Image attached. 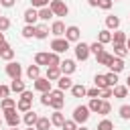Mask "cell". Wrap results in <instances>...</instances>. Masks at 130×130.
Here are the masks:
<instances>
[{"label": "cell", "instance_id": "obj_1", "mask_svg": "<svg viewBox=\"0 0 130 130\" xmlns=\"http://www.w3.org/2000/svg\"><path fill=\"white\" fill-rule=\"evenodd\" d=\"M16 110H18V112H28V110H32V91L24 89V91L20 93V100L16 102Z\"/></svg>", "mask_w": 130, "mask_h": 130}, {"label": "cell", "instance_id": "obj_2", "mask_svg": "<svg viewBox=\"0 0 130 130\" xmlns=\"http://www.w3.org/2000/svg\"><path fill=\"white\" fill-rule=\"evenodd\" d=\"M89 114H91V112H89V108L81 104V106H77V108L73 110V120H75L77 124H85V122L89 120Z\"/></svg>", "mask_w": 130, "mask_h": 130}, {"label": "cell", "instance_id": "obj_3", "mask_svg": "<svg viewBox=\"0 0 130 130\" xmlns=\"http://www.w3.org/2000/svg\"><path fill=\"white\" fill-rule=\"evenodd\" d=\"M49 8L53 10L55 16H67V14H69V6H67L63 0H51V2H49Z\"/></svg>", "mask_w": 130, "mask_h": 130}, {"label": "cell", "instance_id": "obj_4", "mask_svg": "<svg viewBox=\"0 0 130 130\" xmlns=\"http://www.w3.org/2000/svg\"><path fill=\"white\" fill-rule=\"evenodd\" d=\"M51 49L61 55V53H65V51L69 49V41H67L65 37H55V39L51 41Z\"/></svg>", "mask_w": 130, "mask_h": 130}, {"label": "cell", "instance_id": "obj_5", "mask_svg": "<svg viewBox=\"0 0 130 130\" xmlns=\"http://www.w3.org/2000/svg\"><path fill=\"white\" fill-rule=\"evenodd\" d=\"M73 51H75V59H77V61H85V59L91 55L89 45H87V43H81V41L75 45V49H73Z\"/></svg>", "mask_w": 130, "mask_h": 130}, {"label": "cell", "instance_id": "obj_6", "mask_svg": "<svg viewBox=\"0 0 130 130\" xmlns=\"http://www.w3.org/2000/svg\"><path fill=\"white\" fill-rule=\"evenodd\" d=\"M63 104H65L63 89H51V108H53V110H61Z\"/></svg>", "mask_w": 130, "mask_h": 130}, {"label": "cell", "instance_id": "obj_7", "mask_svg": "<svg viewBox=\"0 0 130 130\" xmlns=\"http://www.w3.org/2000/svg\"><path fill=\"white\" fill-rule=\"evenodd\" d=\"M6 75H8L10 79H18V77L22 75V65L16 63V61H8V65H6Z\"/></svg>", "mask_w": 130, "mask_h": 130}, {"label": "cell", "instance_id": "obj_8", "mask_svg": "<svg viewBox=\"0 0 130 130\" xmlns=\"http://www.w3.org/2000/svg\"><path fill=\"white\" fill-rule=\"evenodd\" d=\"M4 122H6L10 128H14V126H18V124H20V116L16 114V108L4 110Z\"/></svg>", "mask_w": 130, "mask_h": 130}, {"label": "cell", "instance_id": "obj_9", "mask_svg": "<svg viewBox=\"0 0 130 130\" xmlns=\"http://www.w3.org/2000/svg\"><path fill=\"white\" fill-rule=\"evenodd\" d=\"M65 39H67L69 43H79V39H81V30H79V26H75V24L67 26V28H65Z\"/></svg>", "mask_w": 130, "mask_h": 130}, {"label": "cell", "instance_id": "obj_10", "mask_svg": "<svg viewBox=\"0 0 130 130\" xmlns=\"http://www.w3.org/2000/svg\"><path fill=\"white\" fill-rule=\"evenodd\" d=\"M22 18H24L26 24H37V20H39V8H35V6L26 8L24 14H22Z\"/></svg>", "mask_w": 130, "mask_h": 130}, {"label": "cell", "instance_id": "obj_11", "mask_svg": "<svg viewBox=\"0 0 130 130\" xmlns=\"http://www.w3.org/2000/svg\"><path fill=\"white\" fill-rule=\"evenodd\" d=\"M59 69H61V73H63V75H71V73H75L77 65H75V61H73V59H63V61H61V65H59Z\"/></svg>", "mask_w": 130, "mask_h": 130}, {"label": "cell", "instance_id": "obj_12", "mask_svg": "<svg viewBox=\"0 0 130 130\" xmlns=\"http://www.w3.org/2000/svg\"><path fill=\"white\" fill-rule=\"evenodd\" d=\"M32 85H35V89H37V91H41V93H47V91H51V81H49L47 77H37Z\"/></svg>", "mask_w": 130, "mask_h": 130}, {"label": "cell", "instance_id": "obj_13", "mask_svg": "<svg viewBox=\"0 0 130 130\" xmlns=\"http://www.w3.org/2000/svg\"><path fill=\"white\" fill-rule=\"evenodd\" d=\"M0 59H4V61H12V59H14V49H12L8 43L0 45Z\"/></svg>", "mask_w": 130, "mask_h": 130}, {"label": "cell", "instance_id": "obj_14", "mask_svg": "<svg viewBox=\"0 0 130 130\" xmlns=\"http://www.w3.org/2000/svg\"><path fill=\"white\" fill-rule=\"evenodd\" d=\"M47 37H49V26L47 24H35V39L45 41Z\"/></svg>", "mask_w": 130, "mask_h": 130}, {"label": "cell", "instance_id": "obj_15", "mask_svg": "<svg viewBox=\"0 0 130 130\" xmlns=\"http://www.w3.org/2000/svg\"><path fill=\"white\" fill-rule=\"evenodd\" d=\"M108 67H110V71H114V73H120V71H124L126 63H124V59H122V57H114V59H112V63H110Z\"/></svg>", "mask_w": 130, "mask_h": 130}, {"label": "cell", "instance_id": "obj_16", "mask_svg": "<svg viewBox=\"0 0 130 130\" xmlns=\"http://www.w3.org/2000/svg\"><path fill=\"white\" fill-rule=\"evenodd\" d=\"M65 24L61 22V20H55L53 24H51V35H55V37H65Z\"/></svg>", "mask_w": 130, "mask_h": 130}, {"label": "cell", "instance_id": "obj_17", "mask_svg": "<svg viewBox=\"0 0 130 130\" xmlns=\"http://www.w3.org/2000/svg\"><path fill=\"white\" fill-rule=\"evenodd\" d=\"M112 59H114V55H112V53H108L106 49H104V51H102L100 55H95V61H98L100 65H106V67H108V65L112 63Z\"/></svg>", "mask_w": 130, "mask_h": 130}, {"label": "cell", "instance_id": "obj_18", "mask_svg": "<svg viewBox=\"0 0 130 130\" xmlns=\"http://www.w3.org/2000/svg\"><path fill=\"white\" fill-rule=\"evenodd\" d=\"M57 85H59V89H71L73 87V79L69 77V75H61L59 79H57Z\"/></svg>", "mask_w": 130, "mask_h": 130}, {"label": "cell", "instance_id": "obj_19", "mask_svg": "<svg viewBox=\"0 0 130 130\" xmlns=\"http://www.w3.org/2000/svg\"><path fill=\"white\" fill-rule=\"evenodd\" d=\"M71 95H73V98H83V95H87V87H85L83 83H73Z\"/></svg>", "mask_w": 130, "mask_h": 130}, {"label": "cell", "instance_id": "obj_20", "mask_svg": "<svg viewBox=\"0 0 130 130\" xmlns=\"http://www.w3.org/2000/svg\"><path fill=\"white\" fill-rule=\"evenodd\" d=\"M51 126H53V122H51V118H47V116H39V120H37V124H35L37 130H49Z\"/></svg>", "mask_w": 130, "mask_h": 130}, {"label": "cell", "instance_id": "obj_21", "mask_svg": "<svg viewBox=\"0 0 130 130\" xmlns=\"http://www.w3.org/2000/svg\"><path fill=\"white\" fill-rule=\"evenodd\" d=\"M98 41H100L102 45L112 43V30H110V28H102V30L98 32Z\"/></svg>", "mask_w": 130, "mask_h": 130}, {"label": "cell", "instance_id": "obj_22", "mask_svg": "<svg viewBox=\"0 0 130 130\" xmlns=\"http://www.w3.org/2000/svg\"><path fill=\"white\" fill-rule=\"evenodd\" d=\"M24 89H26V85H24V81H22L20 77L10 81V91H14V93H22Z\"/></svg>", "mask_w": 130, "mask_h": 130}, {"label": "cell", "instance_id": "obj_23", "mask_svg": "<svg viewBox=\"0 0 130 130\" xmlns=\"http://www.w3.org/2000/svg\"><path fill=\"white\" fill-rule=\"evenodd\" d=\"M112 91H114V98H118V100H124L126 95H128V85H114L112 87Z\"/></svg>", "mask_w": 130, "mask_h": 130}, {"label": "cell", "instance_id": "obj_24", "mask_svg": "<svg viewBox=\"0 0 130 130\" xmlns=\"http://www.w3.org/2000/svg\"><path fill=\"white\" fill-rule=\"evenodd\" d=\"M22 120H24L26 126H35L37 120H39V114H37L35 110H28V112H24V118H22Z\"/></svg>", "mask_w": 130, "mask_h": 130}, {"label": "cell", "instance_id": "obj_25", "mask_svg": "<svg viewBox=\"0 0 130 130\" xmlns=\"http://www.w3.org/2000/svg\"><path fill=\"white\" fill-rule=\"evenodd\" d=\"M51 122H53V126H63V122H65V114L61 112V110H55L53 114H51Z\"/></svg>", "mask_w": 130, "mask_h": 130}, {"label": "cell", "instance_id": "obj_26", "mask_svg": "<svg viewBox=\"0 0 130 130\" xmlns=\"http://www.w3.org/2000/svg\"><path fill=\"white\" fill-rule=\"evenodd\" d=\"M61 75H63V73H61L59 67H47V75H45V77H47L49 81H57Z\"/></svg>", "mask_w": 130, "mask_h": 130}, {"label": "cell", "instance_id": "obj_27", "mask_svg": "<svg viewBox=\"0 0 130 130\" xmlns=\"http://www.w3.org/2000/svg\"><path fill=\"white\" fill-rule=\"evenodd\" d=\"M106 28L118 30V28H120V18H118V16H106Z\"/></svg>", "mask_w": 130, "mask_h": 130}, {"label": "cell", "instance_id": "obj_28", "mask_svg": "<svg viewBox=\"0 0 130 130\" xmlns=\"http://www.w3.org/2000/svg\"><path fill=\"white\" fill-rule=\"evenodd\" d=\"M26 77L32 79V81H35L37 77H41V67H39L37 63H35V65H28V69H26Z\"/></svg>", "mask_w": 130, "mask_h": 130}, {"label": "cell", "instance_id": "obj_29", "mask_svg": "<svg viewBox=\"0 0 130 130\" xmlns=\"http://www.w3.org/2000/svg\"><path fill=\"white\" fill-rule=\"evenodd\" d=\"M89 112L93 114H100V108H102V98H89V104H87Z\"/></svg>", "mask_w": 130, "mask_h": 130}, {"label": "cell", "instance_id": "obj_30", "mask_svg": "<svg viewBox=\"0 0 130 130\" xmlns=\"http://www.w3.org/2000/svg\"><path fill=\"white\" fill-rule=\"evenodd\" d=\"M126 39H128V35L124 30H114V35H112V43H118V45H124Z\"/></svg>", "mask_w": 130, "mask_h": 130}, {"label": "cell", "instance_id": "obj_31", "mask_svg": "<svg viewBox=\"0 0 130 130\" xmlns=\"http://www.w3.org/2000/svg\"><path fill=\"white\" fill-rule=\"evenodd\" d=\"M128 55V47H126V43L124 45H118V43H114V57H126Z\"/></svg>", "mask_w": 130, "mask_h": 130}, {"label": "cell", "instance_id": "obj_32", "mask_svg": "<svg viewBox=\"0 0 130 130\" xmlns=\"http://www.w3.org/2000/svg\"><path fill=\"white\" fill-rule=\"evenodd\" d=\"M35 63H37L39 67H41V65H47V67H49V53H43V51L37 53V55H35Z\"/></svg>", "mask_w": 130, "mask_h": 130}, {"label": "cell", "instance_id": "obj_33", "mask_svg": "<svg viewBox=\"0 0 130 130\" xmlns=\"http://www.w3.org/2000/svg\"><path fill=\"white\" fill-rule=\"evenodd\" d=\"M51 16H55V14H53V10H51L49 6H45V8H39V20H43V22H45V20H49Z\"/></svg>", "mask_w": 130, "mask_h": 130}, {"label": "cell", "instance_id": "obj_34", "mask_svg": "<svg viewBox=\"0 0 130 130\" xmlns=\"http://www.w3.org/2000/svg\"><path fill=\"white\" fill-rule=\"evenodd\" d=\"M0 106H2V110H10V108H16V100L14 98H2V102H0Z\"/></svg>", "mask_w": 130, "mask_h": 130}, {"label": "cell", "instance_id": "obj_35", "mask_svg": "<svg viewBox=\"0 0 130 130\" xmlns=\"http://www.w3.org/2000/svg\"><path fill=\"white\" fill-rule=\"evenodd\" d=\"M93 83H95V87H100V89H104V87H110V85H108V79H106V75H95V77H93Z\"/></svg>", "mask_w": 130, "mask_h": 130}, {"label": "cell", "instance_id": "obj_36", "mask_svg": "<svg viewBox=\"0 0 130 130\" xmlns=\"http://www.w3.org/2000/svg\"><path fill=\"white\" fill-rule=\"evenodd\" d=\"M61 65V59H59V53H49V67H59Z\"/></svg>", "mask_w": 130, "mask_h": 130}, {"label": "cell", "instance_id": "obj_37", "mask_svg": "<svg viewBox=\"0 0 130 130\" xmlns=\"http://www.w3.org/2000/svg\"><path fill=\"white\" fill-rule=\"evenodd\" d=\"M95 130H114V122L112 120H108V118H104L100 124H98V128Z\"/></svg>", "mask_w": 130, "mask_h": 130}, {"label": "cell", "instance_id": "obj_38", "mask_svg": "<svg viewBox=\"0 0 130 130\" xmlns=\"http://www.w3.org/2000/svg\"><path fill=\"white\" fill-rule=\"evenodd\" d=\"M118 114H120V118H122V120H130V106H128V104H124V106H120V110H118Z\"/></svg>", "mask_w": 130, "mask_h": 130}, {"label": "cell", "instance_id": "obj_39", "mask_svg": "<svg viewBox=\"0 0 130 130\" xmlns=\"http://www.w3.org/2000/svg\"><path fill=\"white\" fill-rule=\"evenodd\" d=\"M22 37H24V39H32V37H35V24H26V26L22 28Z\"/></svg>", "mask_w": 130, "mask_h": 130}, {"label": "cell", "instance_id": "obj_40", "mask_svg": "<svg viewBox=\"0 0 130 130\" xmlns=\"http://www.w3.org/2000/svg\"><path fill=\"white\" fill-rule=\"evenodd\" d=\"M106 79H108V85H110V87H114V85H118V73H114V71H110V73H106Z\"/></svg>", "mask_w": 130, "mask_h": 130}, {"label": "cell", "instance_id": "obj_41", "mask_svg": "<svg viewBox=\"0 0 130 130\" xmlns=\"http://www.w3.org/2000/svg\"><path fill=\"white\" fill-rule=\"evenodd\" d=\"M89 51H91L93 55H100V53L104 51V45H102L100 41H95V43H91V45H89Z\"/></svg>", "mask_w": 130, "mask_h": 130}, {"label": "cell", "instance_id": "obj_42", "mask_svg": "<svg viewBox=\"0 0 130 130\" xmlns=\"http://www.w3.org/2000/svg\"><path fill=\"white\" fill-rule=\"evenodd\" d=\"M112 112V106H110V102L108 100H102V108H100V114L102 116H108Z\"/></svg>", "mask_w": 130, "mask_h": 130}, {"label": "cell", "instance_id": "obj_43", "mask_svg": "<svg viewBox=\"0 0 130 130\" xmlns=\"http://www.w3.org/2000/svg\"><path fill=\"white\" fill-rule=\"evenodd\" d=\"M77 126H79V124H77V122L71 118V120H65L61 128H63V130H77Z\"/></svg>", "mask_w": 130, "mask_h": 130}, {"label": "cell", "instance_id": "obj_44", "mask_svg": "<svg viewBox=\"0 0 130 130\" xmlns=\"http://www.w3.org/2000/svg\"><path fill=\"white\" fill-rule=\"evenodd\" d=\"M10 28V20H8V16H0V30L4 32V30H8Z\"/></svg>", "mask_w": 130, "mask_h": 130}, {"label": "cell", "instance_id": "obj_45", "mask_svg": "<svg viewBox=\"0 0 130 130\" xmlns=\"http://www.w3.org/2000/svg\"><path fill=\"white\" fill-rule=\"evenodd\" d=\"M112 95H114L112 87H104V89L100 91V98H102V100H108V98H112Z\"/></svg>", "mask_w": 130, "mask_h": 130}, {"label": "cell", "instance_id": "obj_46", "mask_svg": "<svg viewBox=\"0 0 130 130\" xmlns=\"http://www.w3.org/2000/svg\"><path fill=\"white\" fill-rule=\"evenodd\" d=\"M112 4H114V0H100L98 8H102V10H110V8H112Z\"/></svg>", "mask_w": 130, "mask_h": 130}, {"label": "cell", "instance_id": "obj_47", "mask_svg": "<svg viewBox=\"0 0 130 130\" xmlns=\"http://www.w3.org/2000/svg\"><path fill=\"white\" fill-rule=\"evenodd\" d=\"M41 104L43 106H51V91H47V93L41 95Z\"/></svg>", "mask_w": 130, "mask_h": 130}, {"label": "cell", "instance_id": "obj_48", "mask_svg": "<svg viewBox=\"0 0 130 130\" xmlns=\"http://www.w3.org/2000/svg\"><path fill=\"white\" fill-rule=\"evenodd\" d=\"M10 95V85H2L0 83V98H8Z\"/></svg>", "mask_w": 130, "mask_h": 130}, {"label": "cell", "instance_id": "obj_49", "mask_svg": "<svg viewBox=\"0 0 130 130\" xmlns=\"http://www.w3.org/2000/svg\"><path fill=\"white\" fill-rule=\"evenodd\" d=\"M30 2H32L35 8H45V6H49V0H30Z\"/></svg>", "mask_w": 130, "mask_h": 130}, {"label": "cell", "instance_id": "obj_50", "mask_svg": "<svg viewBox=\"0 0 130 130\" xmlns=\"http://www.w3.org/2000/svg\"><path fill=\"white\" fill-rule=\"evenodd\" d=\"M100 87H91V89H87V98H100Z\"/></svg>", "mask_w": 130, "mask_h": 130}, {"label": "cell", "instance_id": "obj_51", "mask_svg": "<svg viewBox=\"0 0 130 130\" xmlns=\"http://www.w3.org/2000/svg\"><path fill=\"white\" fill-rule=\"evenodd\" d=\"M16 4V0H0V6H4V8H12Z\"/></svg>", "mask_w": 130, "mask_h": 130}, {"label": "cell", "instance_id": "obj_52", "mask_svg": "<svg viewBox=\"0 0 130 130\" xmlns=\"http://www.w3.org/2000/svg\"><path fill=\"white\" fill-rule=\"evenodd\" d=\"M87 4H89V6H93V8H98V4H100V0H87Z\"/></svg>", "mask_w": 130, "mask_h": 130}, {"label": "cell", "instance_id": "obj_53", "mask_svg": "<svg viewBox=\"0 0 130 130\" xmlns=\"http://www.w3.org/2000/svg\"><path fill=\"white\" fill-rule=\"evenodd\" d=\"M4 43H6V39H4V32L0 30V45H4Z\"/></svg>", "mask_w": 130, "mask_h": 130}, {"label": "cell", "instance_id": "obj_54", "mask_svg": "<svg viewBox=\"0 0 130 130\" xmlns=\"http://www.w3.org/2000/svg\"><path fill=\"white\" fill-rule=\"evenodd\" d=\"M77 130H89V128H87V126H83V124H79V126H77Z\"/></svg>", "mask_w": 130, "mask_h": 130}, {"label": "cell", "instance_id": "obj_55", "mask_svg": "<svg viewBox=\"0 0 130 130\" xmlns=\"http://www.w3.org/2000/svg\"><path fill=\"white\" fill-rule=\"evenodd\" d=\"M126 47H128V53H130V37L126 39Z\"/></svg>", "mask_w": 130, "mask_h": 130}, {"label": "cell", "instance_id": "obj_56", "mask_svg": "<svg viewBox=\"0 0 130 130\" xmlns=\"http://www.w3.org/2000/svg\"><path fill=\"white\" fill-rule=\"evenodd\" d=\"M126 85H128V89H130V75H128V79H126Z\"/></svg>", "mask_w": 130, "mask_h": 130}, {"label": "cell", "instance_id": "obj_57", "mask_svg": "<svg viewBox=\"0 0 130 130\" xmlns=\"http://www.w3.org/2000/svg\"><path fill=\"white\" fill-rule=\"evenodd\" d=\"M26 130H37V128L35 126H26Z\"/></svg>", "mask_w": 130, "mask_h": 130}, {"label": "cell", "instance_id": "obj_58", "mask_svg": "<svg viewBox=\"0 0 130 130\" xmlns=\"http://www.w3.org/2000/svg\"><path fill=\"white\" fill-rule=\"evenodd\" d=\"M10 130H18V126H14V128H10Z\"/></svg>", "mask_w": 130, "mask_h": 130}, {"label": "cell", "instance_id": "obj_59", "mask_svg": "<svg viewBox=\"0 0 130 130\" xmlns=\"http://www.w3.org/2000/svg\"><path fill=\"white\" fill-rule=\"evenodd\" d=\"M0 126H2V120H0Z\"/></svg>", "mask_w": 130, "mask_h": 130}, {"label": "cell", "instance_id": "obj_60", "mask_svg": "<svg viewBox=\"0 0 130 130\" xmlns=\"http://www.w3.org/2000/svg\"><path fill=\"white\" fill-rule=\"evenodd\" d=\"M114 2H118V0H114Z\"/></svg>", "mask_w": 130, "mask_h": 130}, {"label": "cell", "instance_id": "obj_61", "mask_svg": "<svg viewBox=\"0 0 130 130\" xmlns=\"http://www.w3.org/2000/svg\"><path fill=\"white\" fill-rule=\"evenodd\" d=\"M0 16H2V14H0Z\"/></svg>", "mask_w": 130, "mask_h": 130}]
</instances>
